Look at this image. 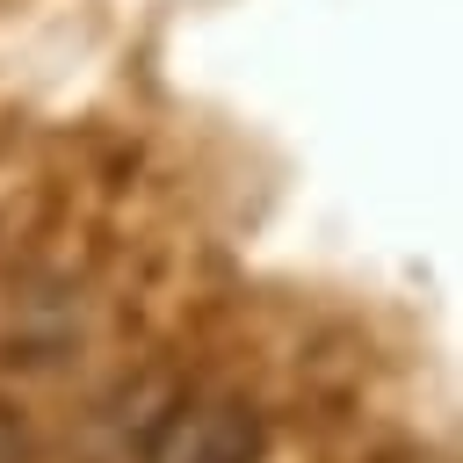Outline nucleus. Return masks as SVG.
<instances>
[{
	"label": "nucleus",
	"instance_id": "1",
	"mask_svg": "<svg viewBox=\"0 0 463 463\" xmlns=\"http://www.w3.org/2000/svg\"><path fill=\"white\" fill-rule=\"evenodd\" d=\"M145 463H260V420L239 398H195L174 405L152 434Z\"/></svg>",
	"mask_w": 463,
	"mask_h": 463
}]
</instances>
